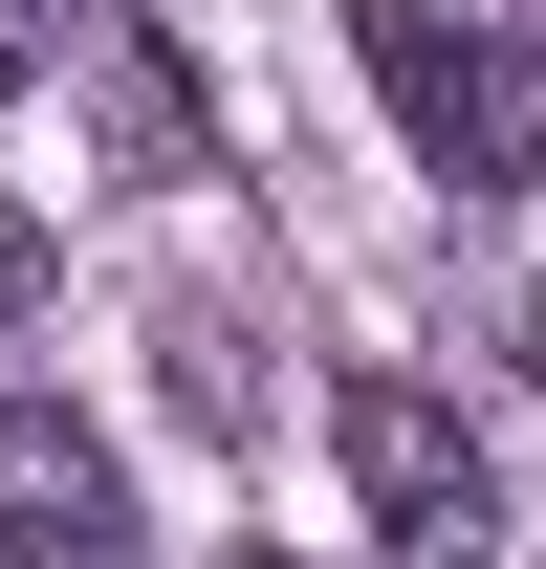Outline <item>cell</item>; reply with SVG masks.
<instances>
[{
    "label": "cell",
    "mask_w": 546,
    "mask_h": 569,
    "mask_svg": "<svg viewBox=\"0 0 546 569\" xmlns=\"http://www.w3.org/2000/svg\"><path fill=\"white\" fill-rule=\"evenodd\" d=\"M241 569H263V548H241Z\"/></svg>",
    "instance_id": "8"
},
{
    "label": "cell",
    "mask_w": 546,
    "mask_h": 569,
    "mask_svg": "<svg viewBox=\"0 0 546 569\" xmlns=\"http://www.w3.org/2000/svg\"><path fill=\"white\" fill-rule=\"evenodd\" d=\"M88 67H110V153H132V176H198V88H175V44L88 22Z\"/></svg>",
    "instance_id": "4"
},
{
    "label": "cell",
    "mask_w": 546,
    "mask_h": 569,
    "mask_svg": "<svg viewBox=\"0 0 546 569\" xmlns=\"http://www.w3.org/2000/svg\"><path fill=\"white\" fill-rule=\"evenodd\" d=\"M350 67H372V110L415 132V176H459V198H525L546 176V67L525 44H481V22H437V0H372Z\"/></svg>",
    "instance_id": "1"
},
{
    "label": "cell",
    "mask_w": 546,
    "mask_h": 569,
    "mask_svg": "<svg viewBox=\"0 0 546 569\" xmlns=\"http://www.w3.org/2000/svg\"><path fill=\"white\" fill-rule=\"evenodd\" d=\"M328 460H350V503H372V526H394V548H503V460H481L459 417H437V395H415V372H350L328 395Z\"/></svg>",
    "instance_id": "2"
},
{
    "label": "cell",
    "mask_w": 546,
    "mask_h": 569,
    "mask_svg": "<svg viewBox=\"0 0 546 569\" xmlns=\"http://www.w3.org/2000/svg\"><path fill=\"white\" fill-rule=\"evenodd\" d=\"M44 67H88V0H0V88H44Z\"/></svg>",
    "instance_id": "6"
},
{
    "label": "cell",
    "mask_w": 546,
    "mask_h": 569,
    "mask_svg": "<svg viewBox=\"0 0 546 569\" xmlns=\"http://www.w3.org/2000/svg\"><path fill=\"white\" fill-rule=\"evenodd\" d=\"M0 569H132V460L67 395H0Z\"/></svg>",
    "instance_id": "3"
},
{
    "label": "cell",
    "mask_w": 546,
    "mask_h": 569,
    "mask_svg": "<svg viewBox=\"0 0 546 569\" xmlns=\"http://www.w3.org/2000/svg\"><path fill=\"white\" fill-rule=\"evenodd\" d=\"M0 241H22V219H0Z\"/></svg>",
    "instance_id": "7"
},
{
    "label": "cell",
    "mask_w": 546,
    "mask_h": 569,
    "mask_svg": "<svg viewBox=\"0 0 546 569\" xmlns=\"http://www.w3.org/2000/svg\"><path fill=\"white\" fill-rule=\"evenodd\" d=\"M153 351H175V417H198V438H263V395H284V372H263V329H241V307H175Z\"/></svg>",
    "instance_id": "5"
}]
</instances>
